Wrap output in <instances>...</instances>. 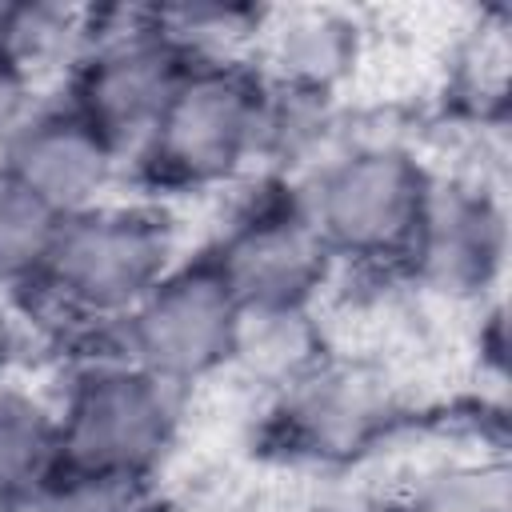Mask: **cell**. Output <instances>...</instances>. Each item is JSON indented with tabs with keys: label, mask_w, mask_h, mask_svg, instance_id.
<instances>
[{
	"label": "cell",
	"mask_w": 512,
	"mask_h": 512,
	"mask_svg": "<svg viewBox=\"0 0 512 512\" xmlns=\"http://www.w3.org/2000/svg\"><path fill=\"white\" fill-rule=\"evenodd\" d=\"M428 164L420 144L384 128H348L344 140L292 184L304 220L340 264L396 272L412 240Z\"/></svg>",
	"instance_id": "6da1fadb"
},
{
	"label": "cell",
	"mask_w": 512,
	"mask_h": 512,
	"mask_svg": "<svg viewBox=\"0 0 512 512\" xmlns=\"http://www.w3.org/2000/svg\"><path fill=\"white\" fill-rule=\"evenodd\" d=\"M176 264V224L160 204L108 200L60 220L44 272L28 292L56 320L96 340Z\"/></svg>",
	"instance_id": "7a4b0ae2"
},
{
	"label": "cell",
	"mask_w": 512,
	"mask_h": 512,
	"mask_svg": "<svg viewBox=\"0 0 512 512\" xmlns=\"http://www.w3.org/2000/svg\"><path fill=\"white\" fill-rule=\"evenodd\" d=\"M184 388L124 364L84 356L56 400L60 472L112 484H148L184 432Z\"/></svg>",
	"instance_id": "3957f363"
},
{
	"label": "cell",
	"mask_w": 512,
	"mask_h": 512,
	"mask_svg": "<svg viewBox=\"0 0 512 512\" xmlns=\"http://www.w3.org/2000/svg\"><path fill=\"white\" fill-rule=\"evenodd\" d=\"M264 80L248 64L188 68L132 160L148 184L168 192H208L260 168Z\"/></svg>",
	"instance_id": "277c9868"
},
{
	"label": "cell",
	"mask_w": 512,
	"mask_h": 512,
	"mask_svg": "<svg viewBox=\"0 0 512 512\" xmlns=\"http://www.w3.org/2000/svg\"><path fill=\"white\" fill-rule=\"evenodd\" d=\"M188 64L156 32L152 8H92V48L72 72L68 108L132 168Z\"/></svg>",
	"instance_id": "5b68a950"
},
{
	"label": "cell",
	"mask_w": 512,
	"mask_h": 512,
	"mask_svg": "<svg viewBox=\"0 0 512 512\" xmlns=\"http://www.w3.org/2000/svg\"><path fill=\"white\" fill-rule=\"evenodd\" d=\"M240 304L204 256L176 260L172 272L96 336L100 352L136 364L176 388H192L228 368Z\"/></svg>",
	"instance_id": "8992f818"
},
{
	"label": "cell",
	"mask_w": 512,
	"mask_h": 512,
	"mask_svg": "<svg viewBox=\"0 0 512 512\" xmlns=\"http://www.w3.org/2000/svg\"><path fill=\"white\" fill-rule=\"evenodd\" d=\"M400 424V400L384 368L324 352L268 396L272 440L312 464H348Z\"/></svg>",
	"instance_id": "52a82bcc"
},
{
	"label": "cell",
	"mask_w": 512,
	"mask_h": 512,
	"mask_svg": "<svg viewBox=\"0 0 512 512\" xmlns=\"http://www.w3.org/2000/svg\"><path fill=\"white\" fill-rule=\"evenodd\" d=\"M508 256L504 188L432 172L412 240L400 256L404 280L444 304H484Z\"/></svg>",
	"instance_id": "ba28073f"
},
{
	"label": "cell",
	"mask_w": 512,
	"mask_h": 512,
	"mask_svg": "<svg viewBox=\"0 0 512 512\" xmlns=\"http://www.w3.org/2000/svg\"><path fill=\"white\" fill-rule=\"evenodd\" d=\"M204 260L240 308H312L336 268L288 180L252 196L220 228Z\"/></svg>",
	"instance_id": "9c48e42d"
},
{
	"label": "cell",
	"mask_w": 512,
	"mask_h": 512,
	"mask_svg": "<svg viewBox=\"0 0 512 512\" xmlns=\"http://www.w3.org/2000/svg\"><path fill=\"white\" fill-rule=\"evenodd\" d=\"M128 160L68 104H40L0 148V176L68 220L116 200Z\"/></svg>",
	"instance_id": "30bf717a"
},
{
	"label": "cell",
	"mask_w": 512,
	"mask_h": 512,
	"mask_svg": "<svg viewBox=\"0 0 512 512\" xmlns=\"http://www.w3.org/2000/svg\"><path fill=\"white\" fill-rule=\"evenodd\" d=\"M364 52L368 28L348 8H264L252 68L276 88L336 100V92L360 72Z\"/></svg>",
	"instance_id": "8fae6325"
},
{
	"label": "cell",
	"mask_w": 512,
	"mask_h": 512,
	"mask_svg": "<svg viewBox=\"0 0 512 512\" xmlns=\"http://www.w3.org/2000/svg\"><path fill=\"white\" fill-rule=\"evenodd\" d=\"M324 356V328L312 308H240L228 368L268 396Z\"/></svg>",
	"instance_id": "7c38bea8"
},
{
	"label": "cell",
	"mask_w": 512,
	"mask_h": 512,
	"mask_svg": "<svg viewBox=\"0 0 512 512\" xmlns=\"http://www.w3.org/2000/svg\"><path fill=\"white\" fill-rule=\"evenodd\" d=\"M92 48V8L72 4H4L0 56L36 88L72 80Z\"/></svg>",
	"instance_id": "4fadbf2b"
},
{
	"label": "cell",
	"mask_w": 512,
	"mask_h": 512,
	"mask_svg": "<svg viewBox=\"0 0 512 512\" xmlns=\"http://www.w3.org/2000/svg\"><path fill=\"white\" fill-rule=\"evenodd\" d=\"M152 24L180 52V60L188 68H216V64H248L252 68L264 8L216 4V0L152 4Z\"/></svg>",
	"instance_id": "5bb4252c"
},
{
	"label": "cell",
	"mask_w": 512,
	"mask_h": 512,
	"mask_svg": "<svg viewBox=\"0 0 512 512\" xmlns=\"http://www.w3.org/2000/svg\"><path fill=\"white\" fill-rule=\"evenodd\" d=\"M60 476L56 400L0 384V508Z\"/></svg>",
	"instance_id": "9a60e30c"
},
{
	"label": "cell",
	"mask_w": 512,
	"mask_h": 512,
	"mask_svg": "<svg viewBox=\"0 0 512 512\" xmlns=\"http://www.w3.org/2000/svg\"><path fill=\"white\" fill-rule=\"evenodd\" d=\"M400 512H508V464L488 452H456L424 464L392 500Z\"/></svg>",
	"instance_id": "2e32d148"
},
{
	"label": "cell",
	"mask_w": 512,
	"mask_h": 512,
	"mask_svg": "<svg viewBox=\"0 0 512 512\" xmlns=\"http://www.w3.org/2000/svg\"><path fill=\"white\" fill-rule=\"evenodd\" d=\"M504 80H508V20L504 12H480L476 24L464 28L452 52L448 112L468 120H504Z\"/></svg>",
	"instance_id": "e0dca14e"
},
{
	"label": "cell",
	"mask_w": 512,
	"mask_h": 512,
	"mask_svg": "<svg viewBox=\"0 0 512 512\" xmlns=\"http://www.w3.org/2000/svg\"><path fill=\"white\" fill-rule=\"evenodd\" d=\"M60 216L0 176V288L28 292L44 272Z\"/></svg>",
	"instance_id": "ac0fdd59"
},
{
	"label": "cell",
	"mask_w": 512,
	"mask_h": 512,
	"mask_svg": "<svg viewBox=\"0 0 512 512\" xmlns=\"http://www.w3.org/2000/svg\"><path fill=\"white\" fill-rule=\"evenodd\" d=\"M0 512H152L144 484H112L84 476H52L48 484L8 500Z\"/></svg>",
	"instance_id": "d6986e66"
},
{
	"label": "cell",
	"mask_w": 512,
	"mask_h": 512,
	"mask_svg": "<svg viewBox=\"0 0 512 512\" xmlns=\"http://www.w3.org/2000/svg\"><path fill=\"white\" fill-rule=\"evenodd\" d=\"M40 104H44V100H40V88L0 56V148H4V140H8Z\"/></svg>",
	"instance_id": "ffe728a7"
},
{
	"label": "cell",
	"mask_w": 512,
	"mask_h": 512,
	"mask_svg": "<svg viewBox=\"0 0 512 512\" xmlns=\"http://www.w3.org/2000/svg\"><path fill=\"white\" fill-rule=\"evenodd\" d=\"M360 512H400V508L388 500V504H376V508H360Z\"/></svg>",
	"instance_id": "44dd1931"
},
{
	"label": "cell",
	"mask_w": 512,
	"mask_h": 512,
	"mask_svg": "<svg viewBox=\"0 0 512 512\" xmlns=\"http://www.w3.org/2000/svg\"><path fill=\"white\" fill-rule=\"evenodd\" d=\"M0 24H4V4H0Z\"/></svg>",
	"instance_id": "7402d4cb"
}]
</instances>
